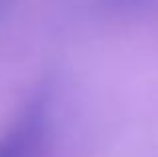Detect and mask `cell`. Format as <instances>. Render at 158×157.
Instances as JSON below:
<instances>
[{"label":"cell","mask_w":158,"mask_h":157,"mask_svg":"<svg viewBox=\"0 0 158 157\" xmlns=\"http://www.w3.org/2000/svg\"><path fill=\"white\" fill-rule=\"evenodd\" d=\"M48 135V101L34 97L0 137V157H42Z\"/></svg>","instance_id":"cell-1"}]
</instances>
